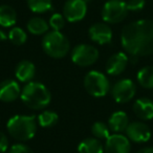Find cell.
<instances>
[{"instance_id": "obj_1", "label": "cell", "mask_w": 153, "mask_h": 153, "mask_svg": "<svg viewBox=\"0 0 153 153\" xmlns=\"http://www.w3.org/2000/svg\"><path fill=\"white\" fill-rule=\"evenodd\" d=\"M121 42L129 55H153V20L143 19L127 24L122 30Z\"/></svg>"}, {"instance_id": "obj_2", "label": "cell", "mask_w": 153, "mask_h": 153, "mask_svg": "<svg viewBox=\"0 0 153 153\" xmlns=\"http://www.w3.org/2000/svg\"><path fill=\"white\" fill-rule=\"evenodd\" d=\"M22 102L30 109L41 110L46 108L51 101V94L46 86L39 82H30L23 87L20 94Z\"/></svg>"}, {"instance_id": "obj_3", "label": "cell", "mask_w": 153, "mask_h": 153, "mask_svg": "<svg viewBox=\"0 0 153 153\" xmlns=\"http://www.w3.org/2000/svg\"><path fill=\"white\" fill-rule=\"evenodd\" d=\"M37 120L34 115H14L7 121L9 134L19 142L32 140L37 132Z\"/></svg>"}, {"instance_id": "obj_4", "label": "cell", "mask_w": 153, "mask_h": 153, "mask_svg": "<svg viewBox=\"0 0 153 153\" xmlns=\"http://www.w3.org/2000/svg\"><path fill=\"white\" fill-rule=\"evenodd\" d=\"M42 49L47 56L55 59L64 58L70 49L68 39L59 30L47 32L42 39Z\"/></svg>"}, {"instance_id": "obj_5", "label": "cell", "mask_w": 153, "mask_h": 153, "mask_svg": "<svg viewBox=\"0 0 153 153\" xmlns=\"http://www.w3.org/2000/svg\"><path fill=\"white\" fill-rule=\"evenodd\" d=\"M84 87L90 96L94 98H102L108 94L110 84L104 74L91 70L87 72L84 78Z\"/></svg>"}, {"instance_id": "obj_6", "label": "cell", "mask_w": 153, "mask_h": 153, "mask_svg": "<svg viewBox=\"0 0 153 153\" xmlns=\"http://www.w3.org/2000/svg\"><path fill=\"white\" fill-rule=\"evenodd\" d=\"M126 1L123 0H109L102 9V18L106 23L115 24L122 22L128 14Z\"/></svg>"}, {"instance_id": "obj_7", "label": "cell", "mask_w": 153, "mask_h": 153, "mask_svg": "<svg viewBox=\"0 0 153 153\" xmlns=\"http://www.w3.org/2000/svg\"><path fill=\"white\" fill-rule=\"evenodd\" d=\"M99 59V51L89 44H78L71 51V61L78 66L87 67Z\"/></svg>"}, {"instance_id": "obj_8", "label": "cell", "mask_w": 153, "mask_h": 153, "mask_svg": "<svg viewBox=\"0 0 153 153\" xmlns=\"http://www.w3.org/2000/svg\"><path fill=\"white\" fill-rule=\"evenodd\" d=\"M136 86L130 79H122L117 81L111 88V96L113 100L120 104H124L134 98Z\"/></svg>"}, {"instance_id": "obj_9", "label": "cell", "mask_w": 153, "mask_h": 153, "mask_svg": "<svg viewBox=\"0 0 153 153\" xmlns=\"http://www.w3.org/2000/svg\"><path fill=\"white\" fill-rule=\"evenodd\" d=\"M87 13L86 0H67L63 7V16L68 22H78L84 19Z\"/></svg>"}, {"instance_id": "obj_10", "label": "cell", "mask_w": 153, "mask_h": 153, "mask_svg": "<svg viewBox=\"0 0 153 153\" xmlns=\"http://www.w3.org/2000/svg\"><path fill=\"white\" fill-rule=\"evenodd\" d=\"M131 144L129 138L121 133L111 134L104 145L105 153H130Z\"/></svg>"}, {"instance_id": "obj_11", "label": "cell", "mask_w": 153, "mask_h": 153, "mask_svg": "<svg viewBox=\"0 0 153 153\" xmlns=\"http://www.w3.org/2000/svg\"><path fill=\"white\" fill-rule=\"evenodd\" d=\"M126 136L133 143H146L151 137V130L148 125L143 122H132L129 123L125 130Z\"/></svg>"}, {"instance_id": "obj_12", "label": "cell", "mask_w": 153, "mask_h": 153, "mask_svg": "<svg viewBox=\"0 0 153 153\" xmlns=\"http://www.w3.org/2000/svg\"><path fill=\"white\" fill-rule=\"evenodd\" d=\"M89 38L98 44H107L112 40V30L106 23H96L90 26Z\"/></svg>"}, {"instance_id": "obj_13", "label": "cell", "mask_w": 153, "mask_h": 153, "mask_svg": "<svg viewBox=\"0 0 153 153\" xmlns=\"http://www.w3.org/2000/svg\"><path fill=\"white\" fill-rule=\"evenodd\" d=\"M128 63H129V58L125 53L119 51L117 53H113L106 63L107 74L110 76H120L126 69Z\"/></svg>"}, {"instance_id": "obj_14", "label": "cell", "mask_w": 153, "mask_h": 153, "mask_svg": "<svg viewBox=\"0 0 153 153\" xmlns=\"http://www.w3.org/2000/svg\"><path fill=\"white\" fill-rule=\"evenodd\" d=\"M21 94V89L15 80H4L0 83V101L11 103L17 100Z\"/></svg>"}, {"instance_id": "obj_15", "label": "cell", "mask_w": 153, "mask_h": 153, "mask_svg": "<svg viewBox=\"0 0 153 153\" xmlns=\"http://www.w3.org/2000/svg\"><path fill=\"white\" fill-rule=\"evenodd\" d=\"M15 74L18 81L22 83H30L36 74V67L33 62L28 60H22L16 66Z\"/></svg>"}, {"instance_id": "obj_16", "label": "cell", "mask_w": 153, "mask_h": 153, "mask_svg": "<svg viewBox=\"0 0 153 153\" xmlns=\"http://www.w3.org/2000/svg\"><path fill=\"white\" fill-rule=\"evenodd\" d=\"M133 111L140 120L149 121L153 119V101L148 98H140L134 102Z\"/></svg>"}, {"instance_id": "obj_17", "label": "cell", "mask_w": 153, "mask_h": 153, "mask_svg": "<svg viewBox=\"0 0 153 153\" xmlns=\"http://www.w3.org/2000/svg\"><path fill=\"white\" fill-rule=\"evenodd\" d=\"M129 125V119L127 113L124 111H115L110 115L108 120V127L114 133H121L125 131Z\"/></svg>"}, {"instance_id": "obj_18", "label": "cell", "mask_w": 153, "mask_h": 153, "mask_svg": "<svg viewBox=\"0 0 153 153\" xmlns=\"http://www.w3.org/2000/svg\"><path fill=\"white\" fill-rule=\"evenodd\" d=\"M79 153H104V146L100 140L96 137H88L83 140L78 146Z\"/></svg>"}, {"instance_id": "obj_19", "label": "cell", "mask_w": 153, "mask_h": 153, "mask_svg": "<svg viewBox=\"0 0 153 153\" xmlns=\"http://www.w3.org/2000/svg\"><path fill=\"white\" fill-rule=\"evenodd\" d=\"M17 21V14L14 7L7 4L0 5V25L3 27H12Z\"/></svg>"}, {"instance_id": "obj_20", "label": "cell", "mask_w": 153, "mask_h": 153, "mask_svg": "<svg viewBox=\"0 0 153 153\" xmlns=\"http://www.w3.org/2000/svg\"><path fill=\"white\" fill-rule=\"evenodd\" d=\"M26 28L30 34L35 36H40V35H45L48 32L49 24L41 17H33L27 21Z\"/></svg>"}, {"instance_id": "obj_21", "label": "cell", "mask_w": 153, "mask_h": 153, "mask_svg": "<svg viewBox=\"0 0 153 153\" xmlns=\"http://www.w3.org/2000/svg\"><path fill=\"white\" fill-rule=\"evenodd\" d=\"M137 82L142 87L146 89L153 88V66H145L138 70L136 74Z\"/></svg>"}, {"instance_id": "obj_22", "label": "cell", "mask_w": 153, "mask_h": 153, "mask_svg": "<svg viewBox=\"0 0 153 153\" xmlns=\"http://www.w3.org/2000/svg\"><path fill=\"white\" fill-rule=\"evenodd\" d=\"M27 7L33 13L43 14L53 9V0H27Z\"/></svg>"}, {"instance_id": "obj_23", "label": "cell", "mask_w": 153, "mask_h": 153, "mask_svg": "<svg viewBox=\"0 0 153 153\" xmlns=\"http://www.w3.org/2000/svg\"><path fill=\"white\" fill-rule=\"evenodd\" d=\"M58 120H59V115H58L55 111L45 110L38 115L37 122H38V124L41 127L51 128L58 123Z\"/></svg>"}, {"instance_id": "obj_24", "label": "cell", "mask_w": 153, "mask_h": 153, "mask_svg": "<svg viewBox=\"0 0 153 153\" xmlns=\"http://www.w3.org/2000/svg\"><path fill=\"white\" fill-rule=\"evenodd\" d=\"M7 36H9L10 41L15 45H22L27 40L26 33L21 27H17V26L12 27Z\"/></svg>"}, {"instance_id": "obj_25", "label": "cell", "mask_w": 153, "mask_h": 153, "mask_svg": "<svg viewBox=\"0 0 153 153\" xmlns=\"http://www.w3.org/2000/svg\"><path fill=\"white\" fill-rule=\"evenodd\" d=\"M91 132L98 140H107L111 135L108 125L103 122H96L91 127Z\"/></svg>"}, {"instance_id": "obj_26", "label": "cell", "mask_w": 153, "mask_h": 153, "mask_svg": "<svg viewBox=\"0 0 153 153\" xmlns=\"http://www.w3.org/2000/svg\"><path fill=\"white\" fill-rule=\"evenodd\" d=\"M65 17L62 14H53L49 18V27L53 28V30H61L65 25Z\"/></svg>"}, {"instance_id": "obj_27", "label": "cell", "mask_w": 153, "mask_h": 153, "mask_svg": "<svg viewBox=\"0 0 153 153\" xmlns=\"http://www.w3.org/2000/svg\"><path fill=\"white\" fill-rule=\"evenodd\" d=\"M146 4V0H127L126 5H127L128 11L131 12H140L144 9Z\"/></svg>"}, {"instance_id": "obj_28", "label": "cell", "mask_w": 153, "mask_h": 153, "mask_svg": "<svg viewBox=\"0 0 153 153\" xmlns=\"http://www.w3.org/2000/svg\"><path fill=\"white\" fill-rule=\"evenodd\" d=\"M9 153H34V152H33V150L28 146L21 144V143H18V144L13 145L10 148Z\"/></svg>"}, {"instance_id": "obj_29", "label": "cell", "mask_w": 153, "mask_h": 153, "mask_svg": "<svg viewBox=\"0 0 153 153\" xmlns=\"http://www.w3.org/2000/svg\"><path fill=\"white\" fill-rule=\"evenodd\" d=\"M9 148V138L3 132L0 131V153L5 152Z\"/></svg>"}, {"instance_id": "obj_30", "label": "cell", "mask_w": 153, "mask_h": 153, "mask_svg": "<svg viewBox=\"0 0 153 153\" xmlns=\"http://www.w3.org/2000/svg\"><path fill=\"white\" fill-rule=\"evenodd\" d=\"M136 153H153V147H145L138 150Z\"/></svg>"}, {"instance_id": "obj_31", "label": "cell", "mask_w": 153, "mask_h": 153, "mask_svg": "<svg viewBox=\"0 0 153 153\" xmlns=\"http://www.w3.org/2000/svg\"><path fill=\"white\" fill-rule=\"evenodd\" d=\"M137 59H138V56H135V55H130L129 57V62L132 64H135L137 62Z\"/></svg>"}, {"instance_id": "obj_32", "label": "cell", "mask_w": 153, "mask_h": 153, "mask_svg": "<svg viewBox=\"0 0 153 153\" xmlns=\"http://www.w3.org/2000/svg\"><path fill=\"white\" fill-rule=\"evenodd\" d=\"M7 38H9V36H7L3 30H0V41H4V40H7Z\"/></svg>"}, {"instance_id": "obj_33", "label": "cell", "mask_w": 153, "mask_h": 153, "mask_svg": "<svg viewBox=\"0 0 153 153\" xmlns=\"http://www.w3.org/2000/svg\"><path fill=\"white\" fill-rule=\"evenodd\" d=\"M1 153H5V152H1Z\"/></svg>"}]
</instances>
